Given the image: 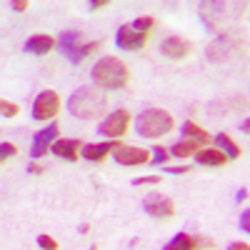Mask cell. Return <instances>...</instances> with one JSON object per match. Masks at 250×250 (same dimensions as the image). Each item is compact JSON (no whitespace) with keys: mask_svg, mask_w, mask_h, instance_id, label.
Wrapping results in <instances>:
<instances>
[{"mask_svg":"<svg viewBox=\"0 0 250 250\" xmlns=\"http://www.w3.org/2000/svg\"><path fill=\"white\" fill-rule=\"evenodd\" d=\"M153 25H155V20H153L150 15H143V18H135V20H133V28L140 30V33H148Z\"/></svg>","mask_w":250,"mask_h":250,"instance_id":"cell-24","label":"cell"},{"mask_svg":"<svg viewBox=\"0 0 250 250\" xmlns=\"http://www.w3.org/2000/svg\"><path fill=\"white\" fill-rule=\"evenodd\" d=\"M58 108H60L58 93L55 90H43L33 103V118L35 120H50V118H55Z\"/></svg>","mask_w":250,"mask_h":250,"instance_id":"cell-10","label":"cell"},{"mask_svg":"<svg viewBox=\"0 0 250 250\" xmlns=\"http://www.w3.org/2000/svg\"><path fill=\"white\" fill-rule=\"evenodd\" d=\"M58 123H50L48 128L43 130H38L33 135V148H30V155L38 160V158H43L48 150H53V145H55V138H58Z\"/></svg>","mask_w":250,"mask_h":250,"instance_id":"cell-11","label":"cell"},{"mask_svg":"<svg viewBox=\"0 0 250 250\" xmlns=\"http://www.w3.org/2000/svg\"><path fill=\"white\" fill-rule=\"evenodd\" d=\"M55 48V40L50 35H30L25 40V53H33V55H45Z\"/></svg>","mask_w":250,"mask_h":250,"instance_id":"cell-16","label":"cell"},{"mask_svg":"<svg viewBox=\"0 0 250 250\" xmlns=\"http://www.w3.org/2000/svg\"><path fill=\"white\" fill-rule=\"evenodd\" d=\"M105 5H110V0H90V3H88L90 10H100V8H105Z\"/></svg>","mask_w":250,"mask_h":250,"instance_id":"cell-31","label":"cell"},{"mask_svg":"<svg viewBox=\"0 0 250 250\" xmlns=\"http://www.w3.org/2000/svg\"><path fill=\"white\" fill-rule=\"evenodd\" d=\"M28 173H33V175H40V173H43V168H40L38 163H30V165H28Z\"/></svg>","mask_w":250,"mask_h":250,"instance_id":"cell-33","label":"cell"},{"mask_svg":"<svg viewBox=\"0 0 250 250\" xmlns=\"http://www.w3.org/2000/svg\"><path fill=\"white\" fill-rule=\"evenodd\" d=\"M250 110V100L245 95H233V98H220L210 103V113L213 118H225V115H233V113H243Z\"/></svg>","mask_w":250,"mask_h":250,"instance_id":"cell-8","label":"cell"},{"mask_svg":"<svg viewBox=\"0 0 250 250\" xmlns=\"http://www.w3.org/2000/svg\"><path fill=\"white\" fill-rule=\"evenodd\" d=\"M228 250H250V245L248 243H230V248Z\"/></svg>","mask_w":250,"mask_h":250,"instance_id":"cell-34","label":"cell"},{"mask_svg":"<svg viewBox=\"0 0 250 250\" xmlns=\"http://www.w3.org/2000/svg\"><path fill=\"white\" fill-rule=\"evenodd\" d=\"M100 45H103L100 40H93V43H88V45H80V48H78V50L70 55V62H75V65H78V62H83L88 55H93V53H95Z\"/></svg>","mask_w":250,"mask_h":250,"instance_id":"cell-23","label":"cell"},{"mask_svg":"<svg viewBox=\"0 0 250 250\" xmlns=\"http://www.w3.org/2000/svg\"><path fill=\"white\" fill-rule=\"evenodd\" d=\"M168 158H170V150L168 148H160V145H155V148H153V163L155 165L168 163Z\"/></svg>","mask_w":250,"mask_h":250,"instance_id":"cell-25","label":"cell"},{"mask_svg":"<svg viewBox=\"0 0 250 250\" xmlns=\"http://www.w3.org/2000/svg\"><path fill=\"white\" fill-rule=\"evenodd\" d=\"M240 130H243V133H250V118L240 123Z\"/></svg>","mask_w":250,"mask_h":250,"instance_id":"cell-36","label":"cell"},{"mask_svg":"<svg viewBox=\"0 0 250 250\" xmlns=\"http://www.w3.org/2000/svg\"><path fill=\"white\" fill-rule=\"evenodd\" d=\"M128 125H130V113L125 108H118V110H113L105 120L100 123L98 133L113 140V138H120L123 133H128Z\"/></svg>","mask_w":250,"mask_h":250,"instance_id":"cell-6","label":"cell"},{"mask_svg":"<svg viewBox=\"0 0 250 250\" xmlns=\"http://www.w3.org/2000/svg\"><path fill=\"white\" fill-rule=\"evenodd\" d=\"M195 160H198L200 165H210V168H220V165H225L228 155H225L223 150H215V148H210V145H208L205 150H198V153H195Z\"/></svg>","mask_w":250,"mask_h":250,"instance_id":"cell-17","label":"cell"},{"mask_svg":"<svg viewBox=\"0 0 250 250\" xmlns=\"http://www.w3.org/2000/svg\"><path fill=\"white\" fill-rule=\"evenodd\" d=\"M120 143H115V140H108V143H90V145H85L83 148V158L85 160H90V163H100V160H105L108 155H110V150H115Z\"/></svg>","mask_w":250,"mask_h":250,"instance_id":"cell-15","label":"cell"},{"mask_svg":"<svg viewBox=\"0 0 250 250\" xmlns=\"http://www.w3.org/2000/svg\"><path fill=\"white\" fill-rule=\"evenodd\" d=\"M50 153H55L58 158L73 163V160H78V155L83 153V143H80L78 138H62V140H55V145H53Z\"/></svg>","mask_w":250,"mask_h":250,"instance_id":"cell-14","label":"cell"},{"mask_svg":"<svg viewBox=\"0 0 250 250\" xmlns=\"http://www.w3.org/2000/svg\"><path fill=\"white\" fill-rule=\"evenodd\" d=\"M10 8H13L15 13H23V10L28 8V3H23V0H15V3H10Z\"/></svg>","mask_w":250,"mask_h":250,"instance_id":"cell-32","label":"cell"},{"mask_svg":"<svg viewBox=\"0 0 250 250\" xmlns=\"http://www.w3.org/2000/svg\"><path fill=\"white\" fill-rule=\"evenodd\" d=\"M188 170H190V168H183V165H180V168H170L168 173H173V175H183V173H188Z\"/></svg>","mask_w":250,"mask_h":250,"instance_id":"cell-35","label":"cell"},{"mask_svg":"<svg viewBox=\"0 0 250 250\" xmlns=\"http://www.w3.org/2000/svg\"><path fill=\"white\" fill-rule=\"evenodd\" d=\"M93 83L103 90H120L128 85V68L120 58H100L95 65H93Z\"/></svg>","mask_w":250,"mask_h":250,"instance_id":"cell-4","label":"cell"},{"mask_svg":"<svg viewBox=\"0 0 250 250\" xmlns=\"http://www.w3.org/2000/svg\"><path fill=\"white\" fill-rule=\"evenodd\" d=\"M108 108V98L100 88H90V85H83L78 88L70 100H68V110L70 115L80 118V120H93V118H100Z\"/></svg>","mask_w":250,"mask_h":250,"instance_id":"cell-2","label":"cell"},{"mask_svg":"<svg viewBox=\"0 0 250 250\" xmlns=\"http://www.w3.org/2000/svg\"><path fill=\"white\" fill-rule=\"evenodd\" d=\"M163 250H198V238L188 235V233H178Z\"/></svg>","mask_w":250,"mask_h":250,"instance_id":"cell-20","label":"cell"},{"mask_svg":"<svg viewBox=\"0 0 250 250\" xmlns=\"http://www.w3.org/2000/svg\"><path fill=\"white\" fill-rule=\"evenodd\" d=\"M78 40H80V30H65V33L60 35L58 45H60V50H62V53H65V55L70 58V55L80 48V45H78Z\"/></svg>","mask_w":250,"mask_h":250,"instance_id":"cell-21","label":"cell"},{"mask_svg":"<svg viewBox=\"0 0 250 250\" xmlns=\"http://www.w3.org/2000/svg\"><path fill=\"white\" fill-rule=\"evenodd\" d=\"M163 178L160 175H143V178H135L133 185H158Z\"/></svg>","mask_w":250,"mask_h":250,"instance_id":"cell-29","label":"cell"},{"mask_svg":"<svg viewBox=\"0 0 250 250\" xmlns=\"http://www.w3.org/2000/svg\"><path fill=\"white\" fill-rule=\"evenodd\" d=\"M15 153H18V148H15L13 143H0V158H3V160L13 158Z\"/></svg>","mask_w":250,"mask_h":250,"instance_id":"cell-28","label":"cell"},{"mask_svg":"<svg viewBox=\"0 0 250 250\" xmlns=\"http://www.w3.org/2000/svg\"><path fill=\"white\" fill-rule=\"evenodd\" d=\"M143 210L150 218H173L175 205L168 195H163V193H148L143 198Z\"/></svg>","mask_w":250,"mask_h":250,"instance_id":"cell-7","label":"cell"},{"mask_svg":"<svg viewBox=\"0 0 250 250\" xmlns=\"http://www.w3.org/2000/svg\"><path fill=\"white\" fill-rule=\"evenodd\" d=\"M183 135H185L188 140H198V143H203V145H210V135H208L200 125H195L193 120H185V123H183Z\"/></svg>","mask_w":250,"mask_h":250,"instance_id":"cell-18","label":"cell"},{"mask_svg":"<svg viewBox=\"0 0 250 250\" xmlns=\"http://www.w3.org/2000/svg\"><path fill=\"white\" fill-rule=\"evenodd\" d=\"M240 230L243 233H250V208H248V210H243V215H240Z\"/></svg>","mask_w":250,"mask_h":250,"instance_id":"cell-30","label":"cell"},{"mask_svg":"<svg viewBox=\"0 0 250 250\" xmlns=\"http://www.w3.org/2000/svg\"><path fill=\"white\" fill-rule=\"evenodd\" d=\"M135 130L140 138H160V135L173 130V115L160 110V108L143 110L135 120Z\"/></svg>","mask_w":250,"mask_h":250,"instance_id":"cell-5","label":"cell"},{"mask_svg":"<svg viewBox=\"0 0 250 250\" xmlns=\"http://www.w3.org/2000/svg\"><path fill=\"white\" fill-rule=\"evenodd\" d=\"M0 110H3L5 118H15L18 115V105L15 103H8V100H0Z\"/></svg>","mask_w":250,"mask_h":250,"instance_id":"cell-27","label":"cell"},{"mask_svg":"<svg viewBox=\"0 0 250 250\" xmlns=\"http://www.w3.org/2000/svg\"><path fill=\"white\" fill-rule=\"evenodd\" d=\"M215 145H218V148H220L228 158H240V145H238L230 135H228V133H220V135L215 138Z\"/></svg>","mask_w":250,"mask_h":250,"instance_id":"cell-22","label":"cell"},{"mask_svg":"<svg viewBox=\"0 0 250 250\" xmlns=\"http://www.w3.org/2000/svg\"><path fill=\"white\" fill-rule=\"evenodd\" d=\"M113 158L118 165H145L150 160V153L143 148H135V145H118L113 150Z\"/></svg>","mask_w":250,"mask_h":250,"instance_id":"cell-12","label":"cell"},{"mask_svg":"<svg viewBox=\"0 0 250 250\" xmlns=\"http://www.w3.org/2000/svg\"><path fill=\"white\" fill-rule=\"evenodd\" d=\"M190 50H193V45L188 43L185 38H178V35H168V38H163V43H160V55L168 58V60H180Z\"/></svg>","mask_w":250,"mask_h":250,"instance_id":"cell-13","label":"cell"},{"mask_svg":"<svg viewBox=\"0 0 250 250\" xmlns=\"http://www.w3.org/2000/svg\"><path fill=\"white\" fill-rule=\"evenodd\" d=\"M200 20L210 33H225V28H230V23L243 15L248 8L245 3H223V0H213V3H200Z\"/></svg>","mask_w":250,"mask_h":250,"instance_id":"cell-1","label":"cell"},{"mask_svg":"<svg viewBox=\"0 0 250 250\" xmlns=\"http://www.w3.org/2000/svg\"><path fill=\"white\" fill-rule=\"evenodd\" d=\"M200 148H203V143L183 138L180 143H175L173 148H170V155H175V158H190V155H193L195 150H200Z\"/></svg>","mask_w":250,"mask_h":250,"instance_id":"cell-19","label":"cell"},{"mask_svg":"<svg viewBox=\"0 0 250 250\" xmlns=\"http://www.w3.org/2000/svg\"><path fill=\"white\" fill-rule=\"evenodd\" d=\"M38 248H43V250H58V240L50 238V235H38Z\"/></svg>","mask_w":250,"mask_h":250,"instance_id":"cell-26","label":"cell"},{"mask_svg":"<svg viewBox=\"0 0 250 250\" xmlns=\"http://www.w3.org/2000/svg\"><path fill=\"white\" fill-rule=\"evenodd\" d=\"M243 50H245V33L243 30H225L205 48V58H208V62L223 65V62L235 60Z\"/></svg>","mask_w":250,"mask_h":250,"instance_id":"cell-3","label":"cell"},{"mask_svg":"<svg viewBox=\"0 0 250 250\" xmlns=\"http://www.w3.org/2000/svg\"><path fill=\"white\" fill-rule=\"evenodd\" d=\"M148 43V33H140L133 25H120L115 33V45L120 50H143Z\"/></svg>","mask_w":250,"mask_h":250,"instance_id":"cell-9","label":"cell"},{"mask_svg":"<svg viewBox=\"0 0 250 250\" xmlns=\"http://www.w3.org/2000/svg\"><path fill=\"white\" fill-rule=\"evenodd\" d=\"M245 198H248V190H238V195H235V200H238V203H243Z\"/></svg>","mask_w":250,"mask_h":250,"instance_id":"cell-37","label":"cell"}]
</instances>
